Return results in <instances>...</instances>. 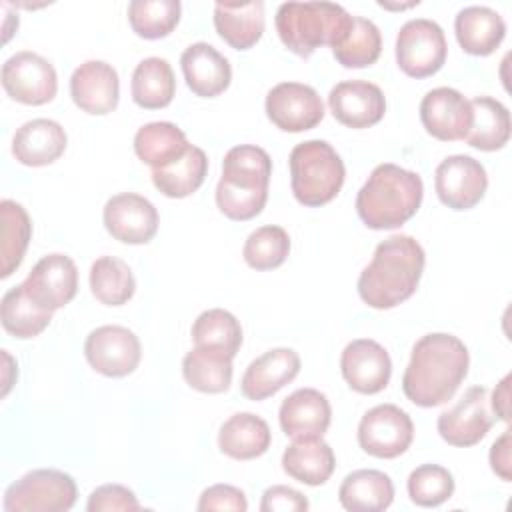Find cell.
Here are the masks:
<instances>
[{"instance_id": "1", "label": "cell", "mask_w": 512, "mask_h": 512, "mask_svg": "<svg viewBox=\"0 0 512 512\" xmlns=\"http://www.w3.org/2000/svg\"><path fill=\"white\" fill-rule=\"evenodd\" d=\"M468 366L470 354L460 338L446 332L426 334L412 348L402 376V392L416 406H440L456 394Z\"/></svg>"}, {"instance_id": "2", "label": "cell", "mask_w": 512, "mask_h": 512, "mask_svg": "<svg viewBox=\"0 0 512 512\" xmlns=\"http://www.w3.org/2000/svg\"><path fill=\"white\" fill-rule=\"evenodd\" d=\"M426 264L420 242L408 234L382 240L370 264L358 276V296L376 310H390L406 302L418 288Z\"/></svg>"}, {"instance_id": "3", "label": "cell", "mask_w": 512, "mask_h": 512, "mask_svg": "<svg viewBox=\"0 0 512 512\" xmlns=\"http://www.w3.org/2000/svg\"><path fill=\"white\" fill-rule=\"evenodd\" d=\"M422 178L398 164H378L356 194V212L372 230H394L406 224L420 208Z\"/></svg>"}, {"instance_id": "4", "label": "cell", "mask_w": 512, "mask_h": 512, "mask_svg": "<svg viewBox=\"0 0 512 512\" xmlns=\"http://www.w3.org/2000/svg\"><path fill=\"white\" fill-rule=\"evenodd\" d=\"M270 176L272 160L264 148L254 144L230 148L216 186L218 210L236 222L252 220L266 206Z\"/></svg>"}, {"instance_id": "5", "label": "cell", "mask_w": 512, "mask_h": 512, "mask_svg": "<svg viewBox=\"0 0 512 512\" xmlns=\"http://www.w3.org/2000/svg\"><path fill=\"white\" fill-rule=\"evenodd\" d=\"M274 24L290 52L310 58L324 44L338 46L352 26V16L332 2H284L276 12Z\"/></svg>"}, {"instance_id": "6", "label": "cell", "mask_w": 512, "mask_h": 512, "mask_svg": "<svg viewBox=\"0 0 512 512\" xmlns=\"http://www.w3.org/2000/svg\"><path fill=\"white\" fill-rule=\"evenodd\" d=\"M288 164L292 194L300 204L310 208L334 200L346 178L340 154L326 140H306L296 144Z\"/></svg>"}, {"instance_id": "7", "label": "cell", "mask_w": 512, "mask_h": 512, "mask_svg": "<svg viewBox=\"0 0 512 512\" xmlns=\"http://www.w3.org/2000/svg\"><path fill=\"white\" fill-rule=\"evenodd\" d=\"M78 496L70 474L56 468H38L12 482L2 500L4 512H66Z\"/></svg>"}, {"instance_id": "8", "label": "cell", "mask_w": 512, "mask_h": 512, "mask_svg": "<svg viewBox=\"0 0 512 512\" xmlns=\"http://www.w3.org/2000/svg\"><path fill=\"white\" fill-rule=\"evenodd\" d=\"M448 44L440 24L428 18H414L402 24L396 36L398 68L410 78L434 76L446 62Z\"/></svg>"}, {"instance_id": "9", "label": "cell", "mask_w": 512, "mask_h": 512, "mask_svg": "<svg viewBox=\"0 0 512 512\" xmlns=\"http://www.w3.org/2000/svg\"><path fill=\"white\" fill-rule=\"evenodd\" d=\"M2 88L20 104L42 106L54 100L58 92V76L46 58L22 50L2 64Z\"/></svg>"}, {"instance_id": "10", "label": "cell", "mask_w": 512, "mask_h": 512, "mask_svg": "<svg viewBox=\"0 0 512 512\" xmlns=\"http://www.w3.org/2000/svg\"><path fill=\"white\" fill-rule=\"evenodd\" d=\"M414 440L410 416L396 404H378L370 408L358 424V444L374 458H398Z\"/></svg>"}, {"instance_id": "11", "label": "cell", "mask_w": 512, "mask_h": 512, "mask_svg": "<svg viewBox=\"0 0 512 512\" xmlns=\"http://www.w3.org/2000/svg\"><path fill=\"white\" fill-rule=\"evenodd\" d=\"M84 356L98 374L124 378L138 368L142 346L132 330L118 324H106L88 334Z\"/></svg>"}, {"instance_id": "12", "label": "cell", "mask_w": 512, "mask_h": 512, "mask_svg": "<svg viewBox=\"0 0 512 512\" xmlns=\"http://www.w3.org/2000/svg\"><path fill=\"white\" fill-rule=\"evenodd\" d=\"M266 116L282 132L316 128L324 118V102L318 92L302 82H280L266 94Z\"/></svg>"}, {"instance_id": "13", "label": "cell", "mask_w": 512, "mask_h": 512, "mask_svg": "<svg viewBox=\"0 0 512 512\" xmlns=\"http://www.w3.org/2000/svg\"><path fill=\"white\" fill-rule=\"evenodd\" d=\"M486 168L472 156L452 154L434 172V190L440 202L452 210H470L486 194Z\"/></svg>"}, {"instance_id": "14", "label": "cell", "mask_w": 512, "mask_h": 512, "mask_svg": "<svg viewBox=\"0 0 512 512\" xmlns=\"http://www.w3.org/2000/svg\"><path fill=\"white\" fill-rule=\"evenodd\" d=\"M436 428L450 446L468 448L478 444L492 428L488 390L484 386H470L450 410L438 416Z\"/></svg>"}, {"instance_id": "15", "label": "cell", "mask_w": 512, "mask_h": 512, "mask_svg": "<svg viewBox=\"0 0 512 512\" xmlns=\"http://www.w3.org/2000/svg\"><path fill=\"white\" fill-rule=\"evenodd\" d=\"M104 228L108 234L124 244H148L158 232L156 206L134 192H120L104 204Z\"/></svg>"}, {"instance_id": "16", "label": "cell", "mask_w": 512, "mask_h": 512, "mask_svg": "<svg viewBox=\"0 0 512 512\" xmlns=\"http://www.w3.org/2000/svg\"><path fill=\"white\" fill-rule=\"evenodd\" d=\"M22 284L38 306L54 312L76 296L78 268L70 256L54 252L38 260Z\"/></svg>"}, {"instance_id": "17", "label": "cell", "mask_w": 512, "mask_h": 512, "mask_svg": "<svg viewBox=\"0 0 512 512\" xmlns=\"http://www.w3.org/2000/svg\"><path fill=\"white\" fill-rule=\"evenodd\" d=\"M472 118L470 100L448 86H438L426 92L420 102L422 126L432 138L442 142L464 140L470 132Z\"/></svg>"}, {"instance_id": "18", "label": "cell", "mask_w": 512, "mask_h": 512, "mask_svg": "<svg viewBox=\"0 0 512 512\" xmlns=\"http://www.w3.org/2000/svg\"><path fill=\"white\" fill-rule=\"evenodd\" d=\"M340 370L354 392L378 394L390 382L392 360L386 348L376 340L358 338L344 346Z\"/></svg>"}, {"instance_id": "19", "label": "cell", "mask_w": 512, "mask_h": 512, "mask_svg": "<svg viewBox=\"0 0 512 512\" xmlns=\"http://www.w3.org/2000/svg\"><path fill=\"white\" fill-rule=\"evenodd\" d=\"M332 116L354 130L378 124L386 114V98L380 86L368 80L338 82L328 94Z\"/></svg>"}, {"instance_id": "20", "label": "cell", "mask_w": 512, "mask_h": 512, "mask_svg": "<svg viewBox=\"0 0 512 512\" xmlns=\"http://www.w3.org/2000/svg\"><path fill=\"white\" fill-rule=\"evenodd\" d=\"M72 102L86 114L104 116L116 110L120 98V78L112 64L86 60L70 76Z\"/></svg>"}, {"instance_id": "21", "label": "cell", "mask_w": 512, "mask_h": 512, "mask_svg": "<svg viewBox=\"0 0 512 512\" xmlns=\"http://www.w3.org/2000/svg\"><path fill=\"white\" fill-rule=\"evenodd\" d=\"M300 372V356L292 348H272L252 360L242 374L240 390L248 400L260 402L290 384Z\"/></svg>"}, {"instance_id": "22", "label": "cell", "mask_w": 512, "mask_h": 512, "mask_svg": "<svg viewBox=\"0 0 512 512\" xmlns=\"http://www.w3.org/2000/svg\"><path fill=\"white\" fill-rule=\"evenodd\" d=\"M278 420L282 432L292 440L322 438L330 426L332 408L320 390L298 388L280 404Z\"/></svg>"}, {"instance_id": "23", "label": "cell", "mask_w": 512, "mask_h": 512, "mask_svg": "<svg viewBox=\"0 0 512 512\" xmlns=\"http://www.w3.org/2000/svg\"><path fill=\"white\" fill-rule=\"evenodd\" d=\"M180 66L188 88L200 98H214L230 86V62L208 42L190 44L180 56Z\"/></svg>"}, {"instance_id": "24", "label": "cell", "mask_w": 512, "mask_h": 512, "mask_svg": "<svg viewBox=\"0 0 512 512\" xmlns=\"http://www.w3.org/2000/svg\"><path fill=\"white\" fill-rule=\"evenodd\" d=\"M68 144L66 130L50 118L24 122L12 138V154L24 166H48L56 162Z\"/></svg>"}, {"instance_id": "25", "label": "cell", "mask_w": 512, "mask_h": 512, "mask_svg": "<svg viewBox=\"0 0 512 512\" xmlns=\"http://www.w3.org/2000/svg\"><path fill=\"white\" fill-rule=\"evenodd\" d=\"M264 2H216L214 28L234 50L252 48L264 34Z\"/></svg>"}, {"instance_id": "26", "label": "cell", "mask_w": 512, "mask_h": 512, "mask_svg": "<svg viewBox=\"0 0 512 512\" xmlns=\"http://www.w3.org/2000/svg\"><path fill=\"white\" fill-rule=\"evenodd\" d=\"M454 34L466 54L488 56L502 44L506 22L488 6H466L456 14Z\"/></svg>"}, {"instance_id": "27", "label": "cell", "mask_w": 512, "mask_h": 512, "mask_svg": "<svg viewBox=\"0 0 512 512\" xmlns=\"http://www.w3.org/2000/svg\"><path fill=\"white\" fill-rule=\"evenodd\" d=\"M272 442L270 426L264 418L252 412H238L230 416L218 432V448L234 460L260 458Z\"/></svg>"}, {"instance_id": "28", "label": "cell", "mask_w": 512, "mask_h": 512, "mask_svg": "<svg viewBox=\"0 0 512 512\" xmlns=\"http://www.w3.org/2000/svg\"><path fill=\"white\" fill-rule=\"evenodd\" d=\"M282 468L290 478L306 486H320L332 476L336 458L322 438H298L284 450Z\"/></svg>"}, {"instance_id": "29", "label": "cell", "mask_w": 512, "mask_h": 512, "mask_svg": "<svg viewBox=\"0 0 512 512\" xmlns=\"http://www.w3.org/2000/svg\"><path fill=\"white\" fill-rule=\"evenodd\" d=\"M338 500L350 512H380L394 500V484L388 474L372 468L350 472L338 490Z\"/></svg>"}, {"instance_id": "30", "label": "cell", "mask_w": 512, "mask_h": 512, "mask_svg": "<svg viewBox=\"0 0 512 512\" xmlns=\"http://www.w3.org/2000/svg\"><path fill=\"white\" fill-rule=\"evenodd\" d=\"M472 106V126L464 138L468 146L494 152L508 144L510 140V112L508 108L490 96H476L470 100Z\"/></svg>"}, {"instance_id": "31", "label": "cell", "mask_w": 512, "mask_h": 512, "mask_svg": "<svg viewBox=\"0 0 512 512\" xmlns=\"http://www.w3.org/2000/svg\"><path fill=\"white\" fill-rule=\"evenodd\" d=\"M132 100L144 110L166 108L176 94V78L168 60L150 56L138 62L130 84Z\"/></svg>"}, {"instance_id": "32", "label": "cell", "mask_w": 512, "mask_h": 512, "mask_svg": "<svg viewBox=\"0 0 512 512\" xmlns=\"http://www.w3.org/2000/svg\"><path fill=\"white\" fill-rule=\"evenodd\" d=\"M208 156L202 148L190 144L174 162L152 170V182L160 194L168 198H186L194 194L206 180Z\"/></svg>"}, {"instance_id": "33", "label": "cell", "mask_w": 512, "mask_h": 512, "mask_svg": "<svg viewBox=\"0 0 512 512\" xmlns=\"http://www.w3.org/2000/svg\"><path fill=\"white\" fill-rule=\"evenodd\" d=\"M182 376L198 392H226L232 384V358L216 348L194 346L182 360Z\"/></svg>"}, {"instance_id": "34", "label": "cell", "mask_w": 512, "mask_h": 512, "mask_svg": "<svg viewBox=\"0 0 512 512\" xmlns=\"http://www.w3.org/2000/svg\"><path fill=\"white\" fill-rule=\"evenodd\" d=\"M188 146L190 142L184 130L172 122H148L138 128L134 136L136 156L152 170L178 160L188 150Z\"/></svg>"}, {"instance_id": "35", "label": "cell", "mask_w": 512, "mask_h": 512, "mask_svg": "<svg viewBox=\"0 0 512 512\" xmlns=\"http://www.w3.org/2000/svg\"><path fill=\"white\" fill-rule=\"evenodd\" d=\"M52 310L38 306L24 290V284L12 286L0 304V318L2 326L8 334L28 340L44 332L52 320Z\"/></svg>"}, {"instance_id": "36", "label": "cell", "mask_w": 512, "mask_h": 512, "mask_svg": "<svg viewBox=\"0 0 512 512\" xmlns=\"http://www.w3.org/2000/svg\"><path fill=\"white\" fill-rule=\"evenodd\" d=\"M92 296L104 306H122L136 292V278L130 266L116 256H100L90 266Z\"/></svg>"}, {"instance_id": "37", "label": "cell", "mask_w": 512, "mask_h": 512, "mask_svg": "<svg viewBox=\"0 0 512 512\" xmlns=\"http://www.w3.org/2000/svg\"><path fill=\"white\" fill-rule=\"evenodd\" d=\"M0 216H2L0 276L8 278L24 260V254H26V248H28L30 236H32V222H30V216L24 210V206L14 200H8V198L0 202Z\"/></svg>"}, {"instance_id": "38", "label": "cell", "mask_w": 512, "mask_h": 512, "mask_svg": "<svg viewBox=\"0 0 512 512\" xmlns=\"http://www.w3.org/2000/svg\"><path fill=\"white\" fill-rule=\"evenodd\" d=\"M194 346L216 348L234 358L242 346V326L236 316L224 308L204 310L192 324Z\"/></svg>"}, {"instance_id": "39", "label": "cell", "mask_w": 512, "mask_h": 512, "mask_svg": "<svg viewBox=\"0 0 512 512\" xmlns=\"http://www.w3.org/2000/svg\"><path fill=\"white\" fill-rule=\"evenodd\" d=\"M382 52V36L378 26L362 16H352L346 38L332 48L336 62L344 68L372 66Z\"/></svg>"}, {"instance_id": "40", "label": "cell", "mask_w": 512, "mask_h": 512, "mask_svg": "<svg viewBox=\"0 0 512 512\" xmlns=\"http://www.w3.org/2000/svg\"><path fill=\"white\" fill-rule=\"evenodd\" d=\"M180 12L178 0H132L128 4V22L136 36L158 40L178 26Z\"/></svg>"}, {"instance_id": "41", "label": "cell", "mask_w": 512, "mask_h": 512, "mask_svg": "<svg viewBox=\"0 0 512 512\" xmlns=\"http://www.w3.org/2000/svg\"><path fill=\"white\" fill-rule=\"evenodd\" d=\"M290 254V236L282 226H260L244 242V262L254 270H272L284 264Z\"/></svg>"}, {"instance_id": "42", "label": "cell", "mask_w": 512, "mask_h": 512, "mask_svg": "<svg viewBox=\"0 0 512 512\" xmlns=\"http://www.w3.org/2000/svg\"><path fill=\"white\" fill-rule=\"evenodd\" d=\"M406 488L416 506L436 508L452 498L454 476L440 464H422L410 472Z\"/></svg>"}, {"instance_id": "43", "label": "cell", "mask_w": 512, "mask_h": 512, "mask_svg": "<svg viewBox=\"0 0 512 512\" xmlns=\"http://www.w3.org/2000/svg\"><path fill=\"white\" fill-rule=\"evenodd\" d=\"M136 494L122 484H102L88 496V512H114V510H140Z\"/></svg>"}, {"instance_id": "44", "label": "cell", "mask_w": 512, "mask_h": 512, "mask_svg": "<svg viewBox=\"0 0 512 512\" xmlns=\"http://www.w3.org/2000/svg\"><path fill=\"white\" fill-rule=\"evenodd\" d=\"M198 510H232V512H246L248 500L246 494L230 484H214L208 486L198 500Z\"/></svg>"}, {"instance_id": "45", "label": "cell", "mask_w": 512, "mask_h": 512, "mask_svg": "<svg viewBox=\"0 0 512 512\" xmlns=\"http://www.w3.org/2000/svg\"><path fill=\"white\" fill-rule=\"evenodd\" d=\"M308 506L310 504L302 492L282 484L266 488L260 502L262 512H306Z\"/></svg>"}, {"instance_id": "46", "label": "cell", "mask_w": 512, "mask_h": 512, "mask_svg": "<svg viewBox=\"0 0 512 512\" xmlns=\"http://www.w3.org/2000/svg\"><path fill=\"white\" fill-rule=\"evenodd\" d=\"M490 468L504 482L512 480V460H510V430H504L500 438L490 448Z\"/></svg>"}, {"instance_id": "47", "label": "cell", "mask_w": 512, "mask_h": 512, "mask_svg": "<svg viewBox=\"0 0 512 512\" xmlns=\"http://www.w3.org/2000/svg\"><path fill=\"white\" fill-rule=\"evenodd\" d=\"M510 374H506L500 382H498V386L494 388V392H492V408H494V412H496V416L500 418V420H504V422H508V418H510Z\"/></svg>"}]
</instances>
